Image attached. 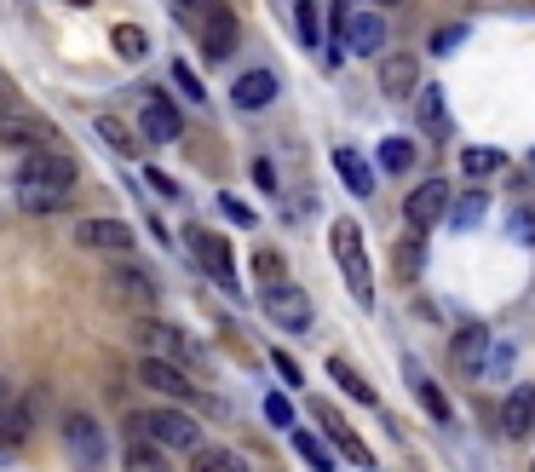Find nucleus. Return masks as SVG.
Segmentation results:
<instances>
[{
	"mask_svg": "<svg viewBox=\"0 0 535 472\" xmlns=\"http://www.w3.org/2000/svg\"><path fill=\"white\" fill-rule=\"evenodd\" d=\"M259 306H265V317H271L277 329H288V334L311 329V300H305L300 283H271L265 294H259Z\"/></svg>",
	"mask_w": 535,
	"mask_h": 472,
	"instance_id": "6",
	"label": "nucleus"
},
{
	"mask_svg": "<svg viewBox=\"0 0 535 472\" xmlns=\"http://www.w3.org/2000/svg\"><path fill=\"white\" fill-rule=\"evenodd\" d=\"M507 231H512V242H524V248H530V242H535V208H518L507 219Z\"/></svg>",
	"mask_w": 535,
	"mask_h": 472,
	"instance_id": "38",
	"label": "nucleus"
},
{
	"mask_svg": "<svg viewBox=\"0 0 535 472\" xmlns=\"http://www.w3.org/2000/svg\"><path fill=\"white\" fill-rule=\"evenodd\" d=\"M271 369H277V375H282V386H305L300 363H294V357H288V352H271Z\"/></svg>",
	"mask_w": 535,
	"mask_h": 472,
	"instance_id": "41",
	"label": "nucleus"
},
{
	"mask_svg": "<svg viewBox=\"0 0 535 472\" xmlns=\"http://www.w3.org/2000/svg\"><path fill=\"white\" fill-rule=\"evenodd\" d=\"M461 41H466V29H461V24H449V29H438V35H432V52L443 58V52H449V47H461Z\"/></svg>",
	"mask_w": 535,
	"mask_h": 472,
	"instance_id": "44",
	"label": "nucleus"
},
{
	"mask_svg": "<svg viewBox=\"0 0 535 472\" xmlns=\"http://www.w3.org/2000/svg\"><path fill=\"white\" fill-rule=\"evenodd\" d=\"M397 271H403V277H409V283H415L420 271H426V236H403V242H397Z\"/></svg>",
	"mask_w": 535,
	"mask_h": 472,
	"instance_id": "34",
	"label": "nucleus"
},
{
	"mask_svg": "<svg viewBox=\"0 0 535 472\" xmlns=\"http://www.w3.org/2000/svg\"><path fill=\"white\" fill-rule=\"evenodd\" d=\"M64 6H98V0H64Z\"/></svg>",
	"mask_w": 535,
	"mask_h": 472,
	"instance_id": "48",
	"label": "nucleus"
},
{
	"mask_svg": "<svg viewBox=\"0 0 535 472\" xmlns=\"http://www.w3.org/2000/svg\"><path fill=\"white\" fill-rule=\"evenodd\" d=\"M6 403H12V386H6V375H0V409H6Z\"/></svg>",
	"mask_w": 535,
	"mask_h": 472,
	"instance_id": "47",
	"label": "nucleus"
},
{
	"mask_svg": "<svg viewBox=\"0 0 535 472\" xmlns=\"http://www.w3.org/2000/svg\"><path fill=\"white\" fill-rule=\"evenodd\" d=\"M294 455H300L311 472H334V467H340V461H334V449H328L317 432H294Z\"/></svg>",
	"mask_w": 535,
	"mask_h": 472,
	"instance_id": "26",
	"label": "nucleus"
},
{
	"mask_svg": "<svg viewBox=\"0 0 535 472\" xmlns=\"http://www.w3.org/2000/svg\"><path fill=\"white\" fill-rule=\"evenodd\" d=\"M265 421H271V426H294V403L282 398V392H271V398H265Z\"/></svg>",
	"mask_w": 535,
	"mask_h": 472,
	"instance_id": "40",
	"label": "nucleus"
},
{
	"mask_svg": "<svg viewBox=\"0 0 535 472\" xmlns=\"http://www.w3.org/2000/svg\"><path fill=\"white\" fill-rule=\"evenodd\" d=\"M530 472H535V467H530Z\"/></svg>",
	"mask_w": 535,
	"mask_h": 472,
	"instance_id": "53",
	"label": "nucleus"
},
{
	"mask_svg": "<svg viewBox=\"0 0 535 472\" xmlns=\"http://www.w3.org/2000/svg\"><path fill=\"white\" fill-rule=\"evenodd\" d=\"M139 346H144V357H167V363H190V346H185V334L173 329V323H156V317H150V323H144L139 317Z\"/></svg>",
	"mask_w": 535,
	"mask_h": 472,
	"instance_id": "17",
	"label": "nucleus"
},
{
	"mask_svg": "<svg viewBox=\"0 0 535 472\" xmlns=\"http://www.w3.org/2000/svg\"><path fill=\"white\" fill-rule=\"evenodd\" d=\"M415 398L426 403V415H432V421H449V398H443V392H438L426 375H415Z\"/></svg>",
	"mask_w": 535,
	"mask_h": 472,
	"instance_id": "36",
	"label": "nucleus"
},
{
	"mask_svg": "<svg viewBox=\"0 0 535 472\" xmlns=\"http://www.w3.org/2000/svg\"><path fill=\"white\" fill-rule=\"evenodd\" d=\"M179 133H185V116H179V104L162 93H144V110H139V139L144 150L150 144H179Z\"/></svg>",
	"mask_w": 535,
	"mask_h": 472,
	"instance_id": "8",
	"label": "nucleus"
},
{
	"mask_svg": "<svg viewBox=\"0 0 535 472\" xmlns=\"http://www.w3.org/2000/svg\"><path fill=\"white\" fill-rule=\"evenodd\" d=\"M530 432H535V426H530Z\"/></svg>",
	"mask_w": 535,
	"mask_h": 472,
	"instance_id": "52",
	"label": "nucleus"
},
{
	"mask_svg": "<svg viewBox=\"0 0 535 472\" xmlns=\"http://www.w3.org/2000/svg\"><path fill=\"white\" fill-rule=\"evenodd\" d=\"M127 472H173V467H167V449L162 444L133 438V444H127Z\"/></svg>",
	"mask_w": 535,
	"mask_h": 472,
	"instance_id": "27",
	"label": "nucleus"
},
{
	"mask_svg": "<svg viewBox=\"0 0 535 472\" xmlns=\"http://www.w3.org/2000/svg\"><path fill=\"white\" fill-rule=\"evenodd\" d=\"M144 185L156 190V196H167V202H173V196H179V185H173V179H167L162 167H144Z\"/></svg>",
	"mask_w": 535,
	"mask_h": 472,
	"instance_id": "42",
	"label": "nucleus"
},
{
	"mask_svg": "<svg viewBox=\"0 0 535 472\" xmlns=\"http://www.w3.org/2000/svg\"><path fill=\"white\" fill-rule=\"evenodd\" d=\"M190 254H196V260H202V271H208L213 283L225 288V294H236V260H231V242H225V236H213V231H196V225H190Z\"/></svg>",
	"mask_w": 535,
	"mask_h": 472,
	"instance_id": "9",
	"label": "nucleus"
},
{
	"mask_svg": "<svg viewBox=\"0 0 535 472\" xmlns=\"http://www.w3.org/2000/svg\"><path fill=\"white\" fill-rule=\"evenodd\" d=\"M374 6H397V0H374Z\"/></svg>",
	"mask_w": 535,
	"mask_h": 472,
	"instance_id": "49",
	"label": "nucleus"
},
{
	"mask_svg": "<svg viewBox=\"0 0 535 472\" xmlns=\"http://www.w3.org/2000/svg\"><path fill=\"white\" fill-rule=\"evenodd\" d=\"M535 426V386H512L501 403V438H524Z\"/></svg>",
	"mask_w": 535,
	"mask_h": 472,
	"instance_id": "18",
	"label": "nucleus"
},
{
	"mask_svg": "<svg viewBox=\"0 0 535 472\" xmlns=\"http://www.w3.org/2000/svg\"><path fill=\"white\" fill-rule=\"evenodd\" d=\"M236 52V12L231 6H208L202 12V58L208 64H225Z\"/></svg>",
	"mask_w": 535,
	"mask_h": 472,
	"instance_id": "16",
	"label": "nucleus"
},
{
	"mask_svg": "<svg viewBox=\"0 0 535 472\" xmlns=\"http://www.w3.org/2000/svg\"><path fill=\"white\" fill-rule=\"evenodd\" d=\"M104 294L116 300V306H156V277L150 271H139V265H110V277H104Z\"/></svg>",
	"mask_w": 535,
	"mask_h": 472,
	"instance_id": "11",
	"label": "nucleus"
},
{
	"mask_svg": "<svg viewBox=\"0 0 535 472\" xmlns=\"http://www.w3.org/2000/svg\"><path fill=\"white\" fill-rule=\"evenodd\" d=\"M328 242H334V260L346 271L357 306H374V271H369V248H363V225H357V219H334Z\"/></svg>",
	"mask_w": 535,
	"mask_h": 472,
	"instance_id": "2",
	"label": "nucleus"
},
{
	"mask_svg": "<svg viewBox=\"0 0 535 472\" xmlns=\"http://www.w3.org/2000/svg\"><path fill=\"white\" fill-rule=\"evenodd\" d=\"M328 375H334V386H340V392H346L351 403H369V409L380 403V398H374V386H369L363 375H357V369H351L346 357H328Z\"/></svg>",
	"mask_w": 535,
	"mask_h": 472,
	"instance_id": "24",
	"label": "nucleus"
},
{
	"mask_svg": "<svg viewBox=\"0 0 535 472\" xmlns=\"http://www.w3.org/2000/svg\"><path fill=\"white\" fill-rule=\"evenodd\" d=\"M489 352H495V334H489L484 323H466V329L449 340V363H455V375H466V380H484Z\"/></svg>",
	"mask_w": 535,
	"mask_h": 472,
	"instance_id": "7",
	"label": "nucleus"
},
{
	"mask_svg": "<svg viewBox=\"0 0 535 472\" xmlns=\"http://www.w3.org/2000/svg\"><path fill=\"white\" fill-rule=\"evenodd\" d=\"M0 144L24 156V150H52V144H64V139H58V127H47V121L6 110V116H0Z\"/></svg>",
	"mask_w": 535,
	"mask_h": 472,
	"instance_id": "12",
	"label": "nucleus"
},
{
	"mask_svg": "<svg viewBox=\"0 0 535 472\" xmlns=\"http://www.w3.org/2000/svg\"><path fill=\"white\" fill-rule=\"evenodd\" d=\"M98 139L110 144L116 156H139V150H144V139H139V133H133V127H127L121 116H110V110L98 116Z\"/></svg>",
	"mask_w": 535,
	"mask_h": 472,
	"instance_id": "23",
	"label": "nucleus"
},
{
	"mask_svg": "<svg viewBox=\"0 0 535 472\" xmlns=\"http://www.w3.org/2000/svg\"><path fill=\"white\" fill-rule=\"evenodd\" d=\"M323 432H328V438H334V449H340V455H351L357 467H369V472H374V455H369V444H363L357 432H346V426L334 421V415H323Z\"/></svg>",
	"mask_w": 535,
	"mask_h": 472,
	"instance_id": "25",
	"label": "nucleus"
},
{
	"mask_svg": "<svg viewBox=\"0 0 535 472\" xmlns=\"http://www.w3.org/2000/svg\"><path fill=\"white\" fill-rule=\"evenodd\" d=\"M110 47H116L127 64H139L144 52H150V35H144L139 24H116V29H110Z\"/></svg>",
	"mask_w": 535,
	"mask_h": 472,
	"instance_id": "31",
	"label": "nucleus"
},
{
	"mask_svg": "<svg viewBox=\"0 0 535 472\" xmlns=\"http://www.w3.org/2000/svg\"><path fill=\"white\" fill-rule=\"evenodd\" d=\"M254 185H259V190H277V167H271V162H254Z\"/></svg>",
	"mask_w": 535,
	"mask_h": 472,
	"instance_id": "45",
	"label": "nucleus"
},
{
	"mask_svg": "<svg viewBox=\"0 0 535 472\" xmlns=\"http://www.w3.org/2000/svg\"><path fill=\"white\" fill-rule=\"evenodd\" d=\"M231 98H236V110H265V104L277 98V75H271V70H248V75H236Z\"/></svg>",
	"mask_w": 535,
	"mask_h": 472,
	"instance_id": "20",
	"label": "nucleus"
},
{
	"mask_svg": "<svg viewBox=\"0 0 535 472\" xmlns=\"http://www.w3.org/2000/svg\"><path fill=\"white\" fill-rule=\"evenodd\" d=\"M415 110H420V133L426 139H449V104H443V87H415Z\"/></svg>",
	"mask_w": 535,
	"mask_h": 472,
	"instance_id": "19",
	"label": "nucleus"
},
{
	"mask_svg": "<svg viewBox=\"0 0 535 472\" xmlns=\"http://www.w3.org/2000/svg\"><path fill=\"white\" fill-rule=\"evenodd\" d=\"M374 156H380V167H386V173H409V167H415V139L392 133V139H380V150H374Z\"/></svg>",
	"mask_w": 535,
	"mask_h": 472,
	"instance_id": "28",
	"label": "nucleus"
},
{
	"mask_svg": "<svg viewBox=\"0 0 535 472\" xmlns=\"http://www.w3.org/2000/svg\"><path fill=\"white\" fill-rule=\"evenodd\" d=\"M75 185H81V162H75L64 144L18 156V190H75Z\"/></svg>",
	"mask_w": 535,
	"mask_h": 472,
	"instance_id": "1",
	"label": "nucleus"
},
{
	"mask_svg": "<svg viewBox=\"0 0 535 472\" xmlns=\"http://www.w3.org/2000/svg\"><path fill=\"white\" fill-rule=\"evenodd\" d=\"M334 173L346 179L351 196H374V167L363 162V156H357L351 144H340V150H334Z\"/></svg>",
	"mask_w": 535,
	"mask_h": 472,
	"instance_id": "22",
	"label": "nucleus"
},
{
	"mask_svg": "<svg viewBox=\"0 0 535 472\" xmlns=\"http://www.w3.org/2000/svg\"><path fill=\"white\" fill-rule=\"evenodd\" d=\"M139 380L150 392H162L173 403H196V380L185 375V363H167V357H144L139 363Z\"/></svg>",
	"mask_w": 535,
	"mask_h": 472,
	"instance_id": "13",
	"label": "nucleus"
},
{
	"mask_svg": "<svg viewBox=\"0 0 535 472\" xmlns=\"http://www.w3.org/2000/svg\"><path fill=\"white\" fill-rule=\"evenodd\" d=\"M219 213L236 219V225H254V208H248V202H236V196H219Z\"/></svg>",
	"mask_w": 535,
	"mask_h": 472,
	"instance_id": "43",
	"label": "nucleus"
},
{
	"mask_svg": "<svg viewBox=\"0 0 535 472\" xmlns=\"http://www.w3.org/2000/svg\"><path fill=\"white\" fill-rule=\"evenodd\" d=\"M351 58H380L386 52V18L380 12H346V29H340Z\"/></svg>",
	"mask_w": 535,
	"mask_h": 472,
	"instance_id": "14",
	"label": "nucleus"
},
{
	"mask_svg": "<svg viewBox=\"0 0 535 472\" xmlns=\"http://www.w3.org/2000/svg\"><path fill=\"white\" fill-rule=\"evenodd\" d=\"M41 415H47V392H41V386L18 392V398L0 409V467H6V461H12V455L29 444V438H35Z\"/></svg>",
	"mask_w": 535,
	"mask_h": 472,
	"instance_id": "4",
	"label": "nucleus"
},
{
	"mask_svg": "<svg viewBox=\"0 0 535 472\" xmlns=\"http://www.w3.org/2000/svg\"><path fill=\"white\" fill-rule=\"evenodd\" d=\"M403 219H409V231H426V225L449 219V185H443V179L415 185L409 190V202H403Z\"/></svg>",
	"mask_w": 535,
	"mask_h": 472,
	"instance_id": "15",
	"label": "nucleus"
},
{
	"mask_svg": "<svg viewBox=\"0 0 535 472\" xmlns=\"http://www.w3.org/2000/svg\"><path fill=\"white\" fill-rule=\"evenodd\" d=\"M64 455H70L75 472H104L110 438H104V426H98L87 409H70V415H64Z\"/></svg>",
	"mask_w": 535,
	"mask_h": 472,
	"instance_id": "5",
	"label": "nucleus"
},
{
	"mask_svg": "<svg viewBox=\"0 0 535 472\" xmlns=\"http://www.w3.org/2000/svg\"><path fill=\"white\" fill-rule=\"evenodd\" d=\"M461 167L472 173V179H489V173H501V167H507V156H501V150H484V144H472V150H461Z\"/></svg>",
	"mask_w": 535,
	"mask_h": 472,
	"instance_id": "35",
	"label": "nucleus"
},
{
	"mask_svg": "<svg viewBox=\"0 0 535 472\" xmlns=\"http://www.w3.org/2000/svg\"><path fill=\"white\" fill-rule=\"evenodd\" d=\"M380 87H386V98H409L420 87V70L409 52H392L386 64H380Z\"/></svg>",
	"mask_w": 535,
	"mask_h": 472,
	"instance_id": "21",
	"label": "nucleus"
},
{
	"mask_svg": "<svg viewBox=\"0 0 535 472\" xmlns=\"http://www.w3.org/2000/svg\"><path fill=\"white\" fill-rule=\"evenodd\" d=\"M12 110V87H6V75H0V116Z\"/></svg>",
	"mask_w": 535,
	"mask_h": 472,
	"instance_id": "46",
	"label": "nucleus"
},
{
	"mask_svg": "<svg viewBox=\"0 0 535 472\" xmlns=\"http://www.w3.org/2000/svg\"><path fill=\"white\" fill-rule=\"evenodd\" d=\"M179 6H196V0H179Z\"/></svg>",
	"mask_w": 535,
	"mask_h": 472,
	"instance_id": "50",
	"label": "nucleus"
},
{
	"mask_svg": "<svg viewBox=\"0 0 535 472\" xmlns=\"http://www.w3.org/2000/svg\"><path fill=\"white\" fill-rule=\"evenodd\" d=\"M190 472H254V467H248L236 449H208V444H202V449H196V467H190Z\"/></svg>",
	"mask_w": 535,
	"mask_h": 472,
	"instance_id": "32",
	"label": "nucleus"
},
{
	"mask_svg": "<svg viewBox=\"0 0 535 472\" xmlns=\"http://www.w3.org/2000/svg\"><path fill=\"white\" fill-rule=\"evenodd\" d=\"M530 167H535V156H530Z\"/></svg>",
	"mask_w": 535,
	"mask_h": 472,
	"instance_id": "51",
	"label": "nucleus"
},
{
	"mask_svg": "<svg viewBox=\"0 0 535 472\" xmlns=\"http://www.w3.org/2000/svg\"><path fill=\"white\" fill-rule=\"evenodd\" d=\"M294 29H300L305 47H323V12H317V0H294Z\"/></svg>",
	"mask_w": 535,
	"mask_h": 472,
	"instance_id": "33",
	"label": "nucleus"
},
{
	"mask_svg": "<svg viewBox=\"0 0 535 472\" xmlns=\"http://www.w3.org/2000/svg\"><path fill=\"white\" fill-rule=\"evenodd\" d=\"M133 421H139V438H150V444H162V449H179V455H196V449H202V421H190L185 409H173V403L144 409Z\"/></svg>",
	"mask_w": 535,
	"mask_h": 472,
	"instance_id": "3",
	"label": "nucleus"
},
{
	"mask_svg": "<svg viewBox=\"0 0 535 472\" xmlns=\"http://www.w3.org/2000/svg\"><path fill=\"white\" fill-rule=\"evenodd\" d=\"M70 202H75V190H18L24 213H64Z\"/></svg>",
	"mask_w": 535,
	"mask_h": 472,
	"instance_id": "30",
	"label": "nucleus"
},
{
	"mask_svg": "<svg viewBox=\"0 0 535 472\" xmlns=\"http://www.w3.org/2000/svg\"><path fill=\"white\" fill-rule=\"evenodd\" d=\"M173 87H179L190 104H208V87H202V75L190 70V64H173Z\"/></svg>",
	"mask_w": 535,
	"mask_h": 472,
	"instance_id": "37",
	"label": "nucleus"
},
{
	"mask_svg": "<svg viewBox=\"0 0 535 472\" xmlns=\"http://www.w3.org/2000/svg\"><path fill=\"white\" fill-rule=\"evenodd\" d=\"M254 271L265 277V288H271V283H288V277H282V260L271 254V248H259V254H254Z\"/></svg>",
	"mask_w": 535,
	"mask_h": 472,
	"instance_id": "39",
	"label": "nucleus"
},
{
	"mask_svg": "<svg viewBox=\"0 0 535 472\" xmlns=\"http://www.w3.org/2000/svg\"><path fill=\"white\" fill-rule=\"evenodd\" d=\"M75 242L87 248V254H133V225L127 219H81L75 225Z\"/></svg>",
	"mask_w": 535,
	"mask_h": 472,
	"instance_id": "10",
	"label": "nucleus"
},
{
	"mask_svg": "<svg viewBox=\"0 0 535 472\" xmlns=\"http://www.w3.org/2000/svg\"><path fill=\"white\" fill-rule=\"evenodd\" d=\"M484 208H489V190H466L461 202H449V225H455V231H472V225L484 219Z\"/></svg>",
	"mask_w": 535,
	"mask_h": 472,
	"instance_id": "29",
	"label": "nucleus"
}]
</instances>
